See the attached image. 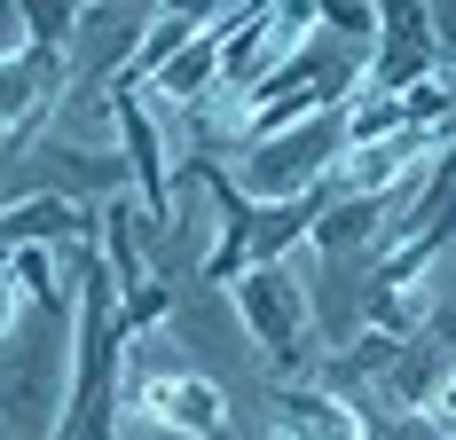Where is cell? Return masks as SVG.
<instances>
[{"label":"cell","mask_w":456,"mask_h":440,"mask_svg":"<svg viewBox=\"0 0 456 440\" xmlns=\"http://www.w3.org/2000/svg\"><path fill=\"white\" fill-rule=\"evenodd\" d=\"M275 440H370V417L338 394H275Z\"/></svg>","instance_id":"obj_6"},{"label":"cell","mask_w":456,"mask_h":440,"mask_svg":"<svg viewBox=\"0 0 456 440\" xmlns=\"http://www.w3.org/2000/svg\"><path fill=\"white\" fill-rule=\"evenodd\" d=\"M338 158H346V110L307 118V126H291V134H268V142H244L236 197L244 205H291V197H307V189H322V181L338 174Z\"/></svg>","instance_id":"obj_1"},{"label":"cell","mask_w":456,"mask_h":440,"mask_svg":"<svg viewBox=\"0 0 456 440\" xmlns=\"http://www.w3.org/2000/svg\"><path fill=\"white\" fill-rule=\"evenodd\" d=\"M433 63H441V47H433V16H425V8H386V32H378V47H370L362 87L410 94V87L433 79Z\"/></svg>","instance_id":"obj_5"},{"label":"cell","mask_w":456,"mask_h":440,"mask_svg":"<svg viewBox=\"0 0 456 440\" xmlns=\"http://www.w3.org/2000/svg\"><path fill=\"white\" fill-rule=\"evenodd\" d=\"M228 299H236V322L260 338V346L291 370V354L307 346V330H315V307H307V283L291 275V267H244L236 283H228Z\"/></svg>","instance_id":"obj_2"},{"label":"cell","mask_w":456,"mask_h":440,"mask_svg":"<svg viewBox=\"0 0 456 440\" xmlns=\"http://www.w3.org/2000/svg\"><path fill=\"white\" fill-rule=\"evenodd\" d=\"M158 314H174V283H166V275H150L142 291H126V299H118V322H126V338H142Z\"/></svg>","instance_id":"obj_8"},{"label":"cell","mask_w":456,"mask_h":440,"mask_svg":"<svg viewBox=\"0 0 456 440\" xmlns=\"http://www.w3.org/2000/svg\"><path fill=\"white\" fill-rule=\"evenodd\" d=\"M456 354H441L433 338H410L402 346V362L386 370V394L402 401V417H417V409H433V394H441V378H449Z\"/></svg>","instance_id":"obj_7"},{"label":"cell","mask_w":456,"mask_h":440,"mask_svg":"<svg viewBox=\"0 0 456 440\" xmlns=\"http://www.w3.org/2000/svg\"><path fill=\"white\" fill-rule=\"evenodd\" d=\"M71 94V55L55 47H24L0 63V134H32L47 126V110Z\"/></svg>","instance_id":"obj_4"},{"label":"cell","mask_w":456,"mask_h":440,"mask_svg":"<svg viewBox=\"0 0 456 440\" xmlns=\"http://www.w3.org/2000/svg\"><path fill=\"white\" fill-rule=\"evenodd\" d=\"M425 16H433V47L456 55V8H425Z\"/></svg>","instance_id":"obj_10"},{"label":"cell","mask_w":456,"mask_h":440,"mask_svg":"<svg viewBox=\"0 0 456 440\" xmlns=\"http://www.w3.org/2000/svg\"><path fill=\"white\" fill-rule=\"evenodd\" d=\"M126 401H134L150 425H174V433H197V440H221V417H228V401H221L213 378L158 370V362H126Z\"/></svg>","instance_id":"obj_3"},{"label":"cell","mask_w":456,"mask_h":440,"mask_svg":"<svg viewBox=\"0 0 456 440\" xmlns=\"http://www.w3.org/2000/svg\"><path fill=\"white\" fill-rule=\"evenodd\" d=\"M394 440H456V425H441V417H425V409H417V417L394 425Z\"/></svg>","instance_id":"obj_9"}]
</instances>
